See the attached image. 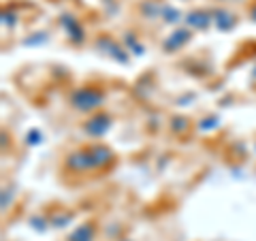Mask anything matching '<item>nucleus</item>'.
<instances>
[{
    "mask_svg": "<svg viewBox=\"0 0 256 241\" xmlns=\"http://www.w3.org/2000/svg\"><path fill=\"white\" fill-rule=\"evenodd\" d=\"M62 26L66 28V32L70 34L73 41H79V43L84 41V30H82V26H79V22L75 18H68V15H64V18H62Z\"/></svg>",
    "mask_w": 256,
    "mask_h": 241,
    "instance_id": "7",
    "label": "nucleus"
},
{
    "mask_svg": "<svg viewBox=\"0 0 256 241\" xmlns=\"http://www.w3.org/2000/svg\"><path fill=\"white\" fill-rule=\"evenodd\" d=\"M218 2H242V0H218Z\"/></svg>",
    "mask_w": 256,
    "mask_h": 241,
    "instance_id": "10",
    "label": "nucleus"
},
{
    "mask_svg": "<svg viewBox=\"0 0 256 241\" xmlns=\"http://www.w3.org/2000/svg\"><path fill=\"white\" fill-rule=\"evenodd\" d=\"M90 148V154H92V162H94V168H105L107 164L114 162V152L111 148H107L105 143H94V146H88Z\"/></svg>",
    "mask_w": 256,
    "mask_h": 241,
    "instance_id": "4",
    "label": "nucleus"
},
{
    "mask_svg": "<svg viewBox=\"0 0 256 241\" xmlns=\"http://www.w3.org/2000/svg\"><path fill=\"white\" fill-rule=\"evenodd\" d=\"M250 15H252V20L256 22V2L252 4V9H250Z\"/></svg>",
    "mask_w": 256,
    "mask_h": 241,
    "instance_id": "9",
    "label": "nucleus"
},
{
    "mask_svg": "<svg viewBox=\"0 0 256 241\" xmlns=\"http://www.w3.org/2000/svg\"><path fill=\"white\" fill-rule=\"evenodd\" d=\"M68 241H96V222H84L68 235Z\"/></svg>",
    "mask_w": 256,
    "mask_h": 241,
    "instance_id": "5",
    "label": "nucleus"
},
{
    "mask_svg": "<svg viewBox=\"0 0 256 241\" xmlns=\"http://www.w3.org/2000/svg\"><path fill=\"white\" fill-rule=\"evenodd\" d=\"M190 41V32L188 30H175L173 34L164 41V50L166 52H175V50H180V47L184 43H188Z\"/></svg>",
    "mask_w": 256,
    "mask_h": 241,
    "instance_id": "6",
    "label": "nucleus"
},
{
    "mask_svg": "<svg viewBox=\"0 0 256 241\" xmlns=\"http://www.w3.org/2000/svg\"><path fill=\"white\" fill-rule=\"evenodd\" d=\"M109 128H111V116L100 114V111H96V114L86 122V132L90 136H102Z\"/></svg>",
    "mask_w": 256,
    "mask_h": 241,
    "instance_id": "3",
    "label": "nucleus"
},
{
    "mask_svg": "<svg viewBox=\"0 0 256 241\" xmlns=\"http://www.w3.org/2000/svg\"><path fill=\"white\" fill-rule=\"evenodd\" d=\"M64 166L66 171L70 173H86V171H92L94 162H92V154H90V148H82L68 154L66 160H64Z\"/></svg>",
    "mask_w": 256,
    "mask_h": 241,
    "instance_id": "2",
    "label": "nucleus"
},
{
    "mask_svg": "<svg viewBox=\"0 0 256 241\" xmlns=\"http://www.w3.org/2000/svg\"><path fill=\"white\" fill-rule=\"evenodd\" d=\"M212 22H214V18L210 13H205V11H194V13L188 15V24H190V26H196L198 30L207 28Z\"/></svg>",
    "mask_w": 256,
    "mask_h": 241,
    "instance_id": "8",
    "label": "nucleus"
},
{
    "mask_svg": "<svg viewBox=\"0 0 256 241\" xmlns=\"http://www.w3.org/2000/svg\"><path fill=\"white\" fill-rule=\"evenodd\" d=\"M107 94L100 88H92V86H84L70 94V105L82 114H92V111L100 109V105L105 102Z\"/></svg>",
    "mask_w": 256,
    "mask_h": 241,
    "instance_id": "1",
    "label": "nucleus"
}]
</instances>
